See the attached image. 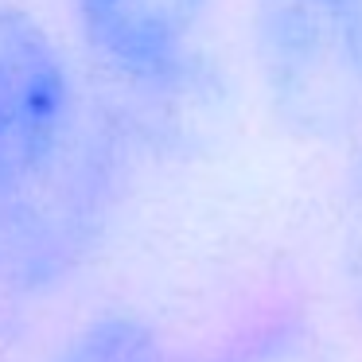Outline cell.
Returning <instances> with one entry per match:
<instances>
[{
    "instance_id": "1",
    "label": "cell",
    "mask_w": 362,
    "mask_h": 362,
    "mask_svg": "<svg viewBox=\"0 0 362 362\" xmlns=\"http://www.w3.org/2000/svg\"><path fill=\"white\" fill-rule=\"evenodd\" d=\"M253 59L288 133L331 144L362 125V0H253Z\"/></svg>"
},
{
    "instance_id": "2",
    "label": "cell",
    "mask_w": 362,
    "mask_h": 362,
    "mask_svg": "<svg viewBox=\"0 0 362 362\" xmlns=\"http://www.w3.org/2000/svg\"><path fill=\"white\" fill-rule=\"evenodd\" d=\"M110 195V152L82 125L47 164L0 187V276L20 288L66 276L98 242Z\"/></svg>"
},
{
    "instance_id": "3",
    "label": "cell",
    "mask_w": 362,
    "mask_h": 362,
    "mask_svg": "<svg viewBox=\"0 0 362 362\" xmlns=\"http://www.w3.org/2000/svg\"><path fill=\"white\" fill-rule=\"evenodd\" d=\"M82 125L59 43L28 12L0 4V187L47 164Z\"/></svg>"
},
{
    "instance_id": "4",
    "label": "cell",
    "mask_w": 362,
    "mask_h": 362,
    "mask_svg": "<svg viewBox=\"0 0 362 362\" xmlns=\"http://www.w3.org/2000/svg\"><path fill=\"white\" fill-rule=\"evenodd\" d=\"M211 0H78L90 51L136 86L183 78Z\"/></svg>"
},
{
    "instance_id": "5",
    "label": "cell",
    "mask_w": 362,
    "mask_h": 362,
    "mask_svg": "<svg viewBox=\"0 0 362 362\" xmlns=\"http://www.w3.org/2000/svg\"><path fill=\"white\" fill-rule=\"evenodd\" d=\"M51 362H172L160 335L136 315L105 312L78 327Z\"/></svg>"
},
{
    "instance_id": "6",
    "label": "cell",
    "mask_w": 362,
    "mask_h": 362,
    "mask_svg": "<svg viewBox=\"0 0 362 362\" xmlns=\"http://www.w3.org/2000/svg\"><path fill=\"white\" fill-rule=\"evenodd\" d=\"M339 273L362 312V152L346 175L343 206H339Z\"/></svg>"
}]
</instances>
